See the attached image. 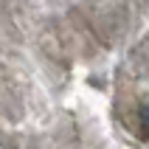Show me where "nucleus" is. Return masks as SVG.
Masks as SVG:
<instances>
[{
  "instance_id": "f257e3e1",
  "label": "nucleus",
  "mask_w": 149,
  "mask_h": 149,
  "mask_svg": "<svg viewBox=\"0 0 149 149\" xmlns=\"http://www.w3.org/2000/svg\"><path fill=\"white\" fill-rule=\"evenodd\" d=\"M138 127H141V132L149 138V104H143L141 113H138Z\"/></svg>"
}]
</instances>
